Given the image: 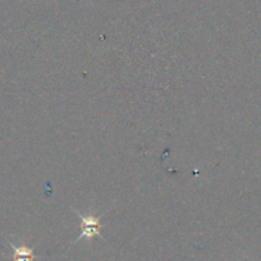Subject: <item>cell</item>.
I'll list each match as a JSON object with an SVG mask.
<instances>
[{
    "instance_id": "7a4b0ae2",
    "label": "cell",
    "mask_w": 261,
    "mask_h": 261,
    "mask_svg": "<svg viewBox=\"0 0 261 261\" xmlns=\"http://www.w3.org/2000/svg\"><path fill=\"white\" fill-rule=\"evenodd\" d=\"M9 246L13 248V258L14 261H34L36 258L34 253V248L29 247L26 245H21V246H16L14 243L8 242Z\"/></svg>"
},
{
    "instance_id": "6da1fadb",
    "label": "cell",
    "mask_w": 261,
    "mask_h": 261,
    "mask_svg": "<svg viewBox=\"0 0 261 261\" xmlns=\"http://www.w3.org/2000/svg\"><path fill=\"white\" fill-rule=\"evenodd\" d=\"M74 212H76L77 217L81 219V233H80L79 237L73 241L72 245L77 243L80 240H82V238H89V240H92L95 236L105 241V238L100 234V229L104 228V225L100 224V218H101L104 214H101L100 217H94L92 214L82 215L80 214V212H77V210H74Z\"/></svg>"
}]
</instances>
